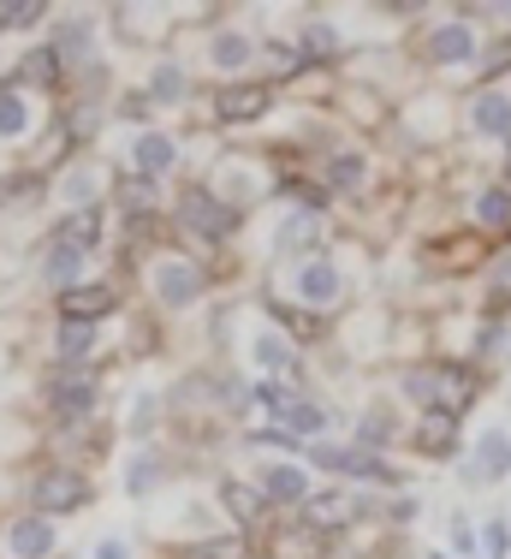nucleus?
<instances>
[{
  "label": "nucleus",
  "instance_id": "nucleus-1",
  "mask_svg": "<svg viewBox=\"0 0 511 559\" xmlns=\"http://www.w3.org/2000/svg\"><path fill=\"white\" fill-rule=\"evenodd\" d=\"M482 388H488V369L470 364V357H423V364L399 369V393L416 411H440V417H470Z\"/></svg>",
  "mask_w": 511,
  "mask_h": 559
},
{
  "label": "nucleus",
  "instance_id": "nucleus-2",
  "mask_svg": "<svg viewBox=\"0 0 511 559\" xmlns=\"http://www.w3.org/2000/svg\"><path fill=\"white\" fill-rule=\"evenodd\" d=\"M173 226H179L185 245H209V250H221V245H233V238L245 233V209H238L233 197L221 191V185H209V179H185V185H179V197H173Z\"/></svg>",
  "mask_w": 511,
  "mask_h": 559
},
{
  "label": "nucleus",
  "instance_id": "nucleus-3",
  "mask_svg": "<svg viewBox=\"0 0 511 559\" xmlns=\"http://www.w3.org/2000/svg\"><path fill=\"white\" fill-rule=\"evenodd\" d=\"M143 280H150V304L155 310H167V316H179V310H191V304H203L209 298V262H191L185 250H155L150 257V269H143Z\"/></svg>",
  "mask_w": 511,
  "mask_h": 559
},
{
  "label": "nucleus",
  "instance_id": "nucleus-4",
  "mask_svg": "<svg viewBox=\"0 0 511 559\" xmlns=\"http://www.w3.org/2000/svg\"><path fill=\"white\" fill-rule=\"evenodd\" d=\"M24 500H31V512H43V518L60 524V518H78V512H90V506H96V483H90L84 464L54 459V464H43V471L31 476Z\"/></svg>",
  "mask_w": 511,
  "mask_h": 559
},
{
  "label": "nucleus",
  "instance_id": "nucleus-5",
  "mask_svg": "<svg viewBox=\"0 0 511 559\" xmlns=\"http://www.w3.org/2000/svg\"><path fill=\"white\" fill-rule=\"evenodd\" d=\"M102 405V369H48L43 381V411L54 429H84L96 423Z\"/></svg>",
  "mask_w": 511,
  "mask_h": 559
},
{
  "label": "nucleus",
  "instance_id": "nucleus-6",
  "mask_svg": "<svg viewBox=\"0 0 511 559\" xmlns=\"http://www.w3.org/2000/svg\"><path fill=\"white\" fill-rule=\"evenodd\" d=\"M119 310H126V292H119L114 280H84V286L54 298V322H78V328H102L107 316H119Z\"/></svg>",
  "mask_w": 511,
  "mask_h": 559
},
{
  "label": "nucleus",
  "instance_id": "nucleus-7",
  "mask_svg": "<svg viewBox=\"0 0 511 559\" xmlns=\"http://www.w3.org/2000/svg\"><path fill=\"white\" fill-rule=\"evenodd\" d=\"M340 292H345V274H340V262H333L328 250H316V257L292 262V304H304V310H321V316H328L333 304H340Z\"/></svg>",
  "mask_w": 511,
  "mask_h": 559
},
{
  "label": "nucleus",
  "instance_id": "nucleus-8",
  "mask_svg": "<svg viewBox=\"0 0 511 559\" xmlns=\"http://www.w3.org/2000/svg\"><path fill=\"white\" fill-rule=\"evenodd\" d=\"M209 114H214V126H255V119L274 114V90L255 84V78H238V84L221 78L209 96Z\"/></svg>",
  "mask_w": 511,
  "mask_h": 559
},
{
  "label": "nucleus",
  "instance_id": "nucleus-9",
  "mask_svg": "<svg viewBox=\"0 0 511 559\" xmlns=\"http://www.w3.org/2000/svg\"><path fill=\"white\" fill-rule=\"evenodd\" d=\"M423 60L435 66V72H452V66L476 60V31L464 24V12H447V19L423 24Z\"/></svg>",
  "mask_w": 511,
  "mask_h": 559
},
{
  "label": "nucleus",
  "instance_id": "nucleus-10",
  "mask_svg": "<svg viewBox=\"0 0 511 559\" xmlns=\"http://www.w3.org/2000/svg\"><path fill=\"white\" fill-rule=\"evenodd\" d=\"M221 506H226V518H233V536H245V548L268 536L274 506H268V495L250 483V476H226V483H221Z\"/></svg>",
  "mask_w": 511,
  "mask_h": 559
},
{
  "label": "nucleus",
  "instance_id": "nucleus-11",
  "mask_svg": "<svg viewBox=\"0 0 511 559\" xmlns=\"http://www.w3.org/2000/svg\"><path fill=\"white\" fill-rule=\"evenodd\" d=\"M0 554L7 559H54L60 554V524L43 518V512L7 518V530H0Z\"/></svg>",
  "mask_w": 511,
  "mask_h": 559
},
{
  "label": "nucleus",
  "instance_id": "nucleus-12",
  "mask_svg": "<svg viewBox=\"0 0 511 559\" xmlns=\"http://www.w3.org/2000/svg\"><path fill=\"white\" fill-rule=\"evenodd\" d=\"M411 452L428 464H452L464 459V435H459V417H440V411H416L411 423Z\"/></svg>",
  "mask_w": 511,
  "mask_h": 559
},
{
  "label": "nucleus",
  "instance_id": "nucleus-13",
  "mask_svg": "<svg viewBox=\"0 0 511 559\" xmlns=\"http://www.w3.org/2000/svg\"><path fill=\"white\" fill-rule=\"evenodd\" d=\"M250 483L268 495V506H274V512H298V506L316 495V488H309V471H304V464H292V459H268V464H255Z\"/></svg>",
  "mask_w": 511,
  "mask_h": 559
},
{
  "label": "nucleus",
  "instance_id": "nucleus-14",
  "mask_svg": "<svg viewBox=\"0 0 511 559\" xmlns=\"http://www.w3.org/2000/svg\"><path fill=\"white\" fill-rule=\"evenodd\" d=\"M255 48H262V36H250L245 24H221L209 36V66L226 72V84H238L245 72H255Z\"/></svg>",
  "mask_w": 511,
  "mask_h": 559
},
{
  "label": "nucleus",
  "instance_id": "nucleus-15",
  "mask_svg": "<svg viewBox=\"0 0 511 559\" xmlns=\"http://www.w3.org/2000/svg\"><path fill=\"white\" fill-rule=\"evenodd\" d=\"M250 364L262 369V381H298L304 376V352L280 328H255L250 334Z\"/></svg>",
  "mask_w": 511,
  "mask_h": 559
},
{
  "label": "nucleus",
  "instance_id": "nucleus-16",
  "mask_svg": "<svg viewBox=\"0 0 511 559\" xmlns=\"http://www.w3.org/2000/svg\"><path fill=\"white\" fill-rule=\"evenodd\" d=\"M48 48L60 55L66 72H96V24H90L84 12H72V19H60V24H54Z\"/></svg>",
  "mask_w": 511,
  "mask_h": 559
},
{
  "label": "nucleus",
  "instance_id": "nucleus-17",
  "mask_svg": "<svg viewBox=\"0 0 511 559\" xmlns=\"http://www.w3.org/2000/svg\"><path fill=\"white\" fill-rule=\"evenodd\" d=\"M470 233L476 238H511V185L506 179H494V185H482L476 197H470Z\"/></svg>",
  "mask_w": 511,
  "mask_h": 559
},
{
  "label": "nucleus",
  "instance_id": "nucleus-18",
  "mask_svg": "<svg viewBox=\"0 0 511 559\" xmlns=\"http://www.w3.org/2000/svg\"><path fill=\"white\" fill-rule=\"evenodd\" d=\"M292 48H298L304 72H328V66H340V55H345L340 31H333V24L321 19V12H309V19L298 24V36H292Z\"/></svg>",
  "mask_w": 511,
  "mask_h": 559
},
{
  "label": "nucleus",
  "instance_id": "nucleus-19",
  "mask_svg": "<svg viewBox=\"0 0 511 559\" xmlns=\"http://www.w3.org/2000/svg\"><path fill=\"white\" fill-rule=\"evenodd\" d=\"M102 328L54 322V369H102Z\"/></svg>",
  "mask_w": 511,
  "mask_h": 559
},
{
  "label": "nucleus",
  "instance_id": "nucleus-20",
  "mask_svg": "<svg viewBox=\"0 0 511 559\" xmlns=\"http://www.w3.org/2000/svg\"><path fill=\"white\" fill-rule=\"evenodd\" d=\"M464 119H470V131H476V138L511 143V96H506V90H482V84H476V96H470Z\"/></svg>",
  "mask_w": 511,
  "mask_h": 559
},
{
  "label": "nucleus",
  "instance_id": "nucleus-21",
  "mask_svg": "<svg viewBox=\"0 0 511 559\" xmlns=\"http://www.w3.org/2000/svg\"><path fill=\"white\" fill-rule=\"evenodd\" d=\"M84 262H90V250H78L72 238H60V233L48 238V250H43V280H48L54 298H60V292H72V286H84Z\"/></svg>",
  "mask_w": 511,
  "mask_h": 559
},
{
  "label": "nucleus",
  "instance_id": "nucleus-22",
  "mask_svg": "<svg viewBox=\"0 0 511 559\" xmlns=\"http://www.w3.org/2000/svg\"><path fill=\"white\" fill-rule=\"evenodd\" d=\"M464 476L470 483H506L511 476V429H482V441H476V459L464 464Z\"/></svg>",
  "mask_w": 511,
  "mask_h": 559
},
{
  "label": "nucleus",
  "instance_id": "nucleus-23",
  "mask_svg": "<svg viewBox=\"0 0 511 559\" xmlns=\"http://www.w3.org/2000/svg\"><path fill=\"white\" fill-rule=\"evenodd\" d=\"M179 167V143L167 138V131H138V143H131V173H138V179H167V173Z\"/></svg>",
  "mask_w": 511,
  "mask_h": 559
},
{
  "label": "nucleus",
  "instance_id": "nucleus-24",
  "mask_svg": "<svg viewBox=\"0 0 511 559\" xmlns=\"http://www.w3.org/2000/svg\"><path fill=\"white\" fill-rule=\"evenodd\" d=\"M333 476H352V483H375V488H393L399 495V464H387V452H369V447H340V464Z\"/></svg>",
  "mask_w": 511,
  "mask_h": 559
},
{
  "label": "nucleus",
  "instance_id": "nucleus-25",
  "mask_svg": "<svg viewBox=\"0 0 511 559\" xmlns=\"http://www.w3.org/2000/svg\"><path fill=\"white\" fill-rule=\"evenodd\" d=\"M262 310L274 316V328H280V334H286L292 345H309V340H321V334H328V316H321V310H304V304H286V298H274V292L262 298Z\"/></svg>",
  "mask_w": 511,
  "mask_h": 559
},
{
  "label": "nucleus",
  "instance_id": "nucleus-26",
  "mask_svg": "<svg viewBox=\"0 0 511 559\" xmlns=\"http://www.w3.org/2000/svg\"><path fill=\"white\" fill-rule=\"evenodd\" d=\"M255 84H268V90H286V84H298L304 78V60H298V48L292 43H268L262 36V48H255Z\"/></svg>",
  "mask_w": 511,
  "mask_h": 559
},
{
  "label": "nucleus",
  "instance_id": "nucleus-27",
  "mask_svg": "<svg viewBox=\"0 0 511 559\" xmlns=\"http://www.w3.org/2000/svg\"><path fill=\"white\" fill-rule=\"evenodd\" d=\"M321 185H328V197H357L363 185H369V155L363 150H328V162H321Z\"/></svg>",
  "mask_w": 511,
  "mask_h": 559
},
{
  "label": "nucleus",
  "instance_id": "nucleus-28",
  "mask_svg": "<svg viewBox=\"0 0 511 559\" xmlns=\"http://www.w3.org/2000/svg\"><path fill=\"white\" fill-rule=\"evenodd\" d=\"M328 423H333V411L321 405V399L286 393V411H280V429H286V435H298V441H321V435H328Z\"/></svg>",
  "mask_w": 511,
  "mask_h": 559
},
{
  "label": "nucleus",
  "instance_id": "nucleus-29",
  "mask_svg": "<svg viewBox=\"0 0 511 559\" xmlns=\"http://www.w3.org/2000/svg\"><path fill=\"white\" fill-rule=\"evenodd\" d=\"M316 245H321V215H298V209H292V215L280 221L274 250H280L286 262H304V257H316Z\"/></svg>",
  "mask_w": 511,
  "mask_h": 559
},
{
  "label": "nucleus",
  "instance_id": "nucleus-30",
  "mask_svg": "<svg viewBox=\"0 0 511 559\" xmlns=\"http://www.w3.org/2000/svg\"><path fill=\"white\" fill-rule=\"evenodd\" d=\"M161 483H167V459H161V447H138L126 459V495L131 500H150Z\"/></svg>",
  "mask_w": 511,
  "mask_h": 559
},
{
  "label": "nucleus",
  "instance_id": "nucleus-31",
  "mask_svg": "<svg viewBox=\"0 0 511 559\" xmlns=\"http://www.w3.org/2000/svg\"><path fill=\"white\" fill-rule=\"evenodd\" d=\"M107 221H114V209H107V203H90V209H78V215L60 221V238H72L78 250H90V257H96L102 238H107Z\"/></svg>",
  "mask_w": 511,
  "mask_h": 559
},
{
  "label": "nucleus",
  "instance_id": "nucleus-32",
  "mask_svg": "<svg viewBox=\"0 0 511 559\" xmlns=\"http://www.w3.org/2000/svg\"><path fill=\"white\" fill-rule=\"evenodd\" d=\"M36 138V114H31V96H24V90H7V96H0V143H31Z\"/></svg>",
  "mask_w": 511,
  "mask_h": 559
},
{
  "label": "nucleus",
  "instance_id": "nucleus-33",
  "mask_svg": "<svg viewBox=\"0 0 511 559\" xmlns=\"http://www.w3.org/2000/svg\"><path fill=\"white\" fill-rule=\"evenodd\" d=\"M19 84H24V90H60V84H66V66H60V55H54L48 43H36L31 55L19 60Z\"/></svg>",
  "mask_w": 511,
  "mask_h": 559
},
{
  "label": "nucleus",
  "instance_id": "nucleus-34",
  "mask_svg": "<svg viewBox=\"0 0 511 559\" xmlns=\"http://www.w3.org/2000/svg\"><path fill=\"white\" fill-rule=\"evenodd\" d=\"M352 441H357V447H369V452H387V447H399V417H393L387 405H369V411L357 417Z\"/></svg>",
  "mask_w": 511,
  "mask_h": 559
},
{
  "label": "nucleus",
  "instance_id": "nucleus-35",
  "mask_svg": "<svg viewBox=\"0 0 511 559\" xmlns=\"http://www.w3.org/2000/svg\"><path fill=\"white\" fill-rule=\"evenodd\" d=\"M43 191H48L43 173H31V167H0V215H7L12 203H36Z\"/></svg>",
  "mask_w": 511,
  "mask_h": 559
},
{
  "label": "nucleus",
  "instance_id": "nucleus-36",
  "mask_svg": "<svg viewBox=\"0 0 511 559\" xmlns=\"http://www.w3.org/2000/svg\"><path fill=\"white\" fill-rule=\"evenodd\" d=\"M185 90H191V78H185V66H179V60H167V66H155V72H150V84H143V96H150L155 108H173V102H185Z\"/></svg>",
  "mask_w": 511,
  "mask_h": 559
},
{
  "label": "nucleus",
  "instance_id": "nucleus-37",
  "mask_svg": "<svg viewBox=\"0 0 511 559\" xmlns=\"http://www.w3.org/2000/svg\"><path fill=\"white\" fill-rule=\"evenodd\" d=\"M476 66H482V72H476V78H482V90H500L506 78H511V31L494 36V43L482 48V60H476Z\"/></svg>",
  "mask_w": 511,
  "mask_h": 559
},
{
  "label": "nucleus",
  "instance_id": "nucleus-38",
  "mask_svg": "<svg viewBox=\"0 0 511 559\" xmlns=\"http://www.w3.org/2000/svg\"><path fill=\"white\" fill-rule=\"evenodd\" d=\"M43 19H54L48 0H12V7H0V31H36Z\"/></svg>",
  "mask_w": 511,
  "mask_h": 559
},
{
  "label": "nucleus",
  "instance_id": "nucleus-39",
  "mask_svg": "<svg viewBox=\"0 0 511 559\" xmlns=\"http://www.w3.org/2000/svg\"><path fill=\"white\" fill-rule=\"evenodd\" d=\"M488 316H511V250L488 269Z\"/></svg>",
  "mask_w": 511,
  "mask_h": 559
},
{
  "label": "nucleus",
  "instance_id": "nucleus-40",
  "mask_svg": "<svg viewBox=\"0 0 511 559\" xmlns=\"http://www.w3.org/2000/svg\"><path fill=\"white\" fill-rule=\"evenodd\" d=\"M476 542H482V559H511V518H482Z\"/></svg>",
  "mask_w": 511,
  "mask_h": 559
},
{
  "label": "nucleus",
  "instance_id": "nucleus-41",
  "mask_svg": "<svg viewBox=\"0 0 511 559\" xmlns=\"http://www.w3.org/2000/svg\"><path fill=\"white\" fill-rule=\"evenodd\" d=\"M155 423H161V399H155V393H138V399H131V423H126V429H131V435H138V441H143V447H150V435H155Z\"/></svg>",
  "mask_w": 511,
  "mask_h": 559
},
{
  "label": "nucleus",
  "instance_id": "nucleus-42",
  "mask_svg": "<svg viewBox=\"0 0 511 559\" xmlns=\"http://www.w3.org/2000/svg\"><path fill=\"white\" fill-rule=\"evenodd\" d=\"M245 441H250V452H280V459L298 452V459H304V441H298V435H286V429H250Z\"/></svg>",
  "mask_w": 511,
  "mask_h": 559
},
{
  "label": "nucleus",
  "instance_id": "nucleus-43",
  "mask_svg": "<svg viewBox=\"0 0 511 559\" xmlns=\"http://www.w3.org/2000/svg\"><path fill=\"white\" fill-rule=\"evenodd\" d=\"M423 518V500L416 495H393V500H381V524H393V530H405Z\"/></svg>",
  "mask_w": 511,
  "mask_h": 559
},
{
  "label": "nucleus",
  "instance_id": "nucleus-44",
  "mask_svg": "<svg viewBox=\"0 0 511 559\" xmlns=\"http://www.w3.org/2000/svg\"><path fill=\"white\" fill-rule=\"evenodd\" d=\"M447 536H452V559H482V542H476V524H470V518L459 512L447 524Z\"/></svg>",
  "mask_w": 511,
  "mask_h": 559
},
{
  "label": "nucleus",
  "instance_id": "nucleus-45",
  "mask_svg": "<svg viewBox=\"0 0 511 559\" xmlns=\"http://www.w3.org/2000/svg\"><path fill=\"white\" fill-rule=\"evenodd\" d=\"M304 464H316V471L333 476V464H340V441H328V435H321V441H304Z\"/></svg>",
  "mask_w": 511,
  "mask_h": 559
},
{
  "label": "nucleus",
  "instance_id": "nucleus-46",
  "mask_svg": "<svg viewBox=\"0 0 511 559\" xmlns=\"http://www.w3.org/2000/svg\"><path fill=\"white\" fill-rule=\"evenodd\" d=\"M114 114H119V119H155V102L143 96V90H131V96H119Z\"/></svg>",
  "mask_w": 511,
  "mask_h": 559
},
{
  "label": "nucleus",
  "instance_id": "nucleus-47",
  "mask_svg": "<svg viewBox=\"0 0 511 559\" xmlns=\"http://www.w3.org/2000/svg\"><path fill=\"white\" fill-rule=\"evenodd\" d=\"M90 559H131V542H126V536H102Z\"/></svg>",
  "mask_w": 511,
  "mask_h": 559
},
{
  "label": "nucleus",
  "instance_id": "nucleus-48",
  "mask_svg": "<svg viewBox=\"0 0 511 559\" xmlns=\"http://www.w3.org/2000/svg\"><path fill=\"white\" fill-rule=\"evenodd\" d=\"M423 559H452V554H440V548H428V554H423Z\"/></svg>",
  "mask_w": 511,
  "mask_h": 559
},
{
  "label": "nucleus",
  "instance_id": "nucleus-49",
  "mask_svg": "<svg viewBox=\"0 0 511 559\" xmlns=\"http://www.w3.org/2000/svg\"><path fill=\"white\" fill-rule=\"evenodd\" d=\"M506 185H511V143H506Z\"/></svg>",
  "mask_w": 511,
  "mask_h": 559
},
{
  "label": "nucleus",
  "instance_id": "nucleus-50",
  "mask_svg": "<svg viewBox=\"0 0 511 559\" xmlns=\"http://www.w3.org/2000/svg\"><path fill=\"white\" fill-rule=\"evenodd\" d=\"M506 12H511V7H506Z\"/></svg>",
  "mask_w": 511,
  "mask_h": 559
}]
</instances>
